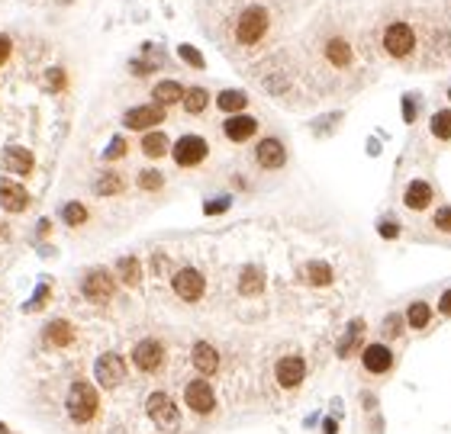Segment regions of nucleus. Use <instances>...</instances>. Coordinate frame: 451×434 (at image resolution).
Masks as SVG:
<instances>
[{"label": "nucleus", "mask_w": 451, "mask_h": 434, "mask_svg": "<svg viewBox=\"0 0 451 434\" xmlns=\"http://www.w3.org/2000/svg\"><path fill=\"white\" fill-rule=\"evenodd\" d=\"M217 106L223 113H229V116H232V113H242L245 106H248V97H245L242 91H223L217 97Z\"/></svg>", "instance_id": "nucleus-31"}, {"label": "nucleus", "mask_w": 451, "mask_h": 434, "mask_svg": "<svg viewBox=\"0 0 451 434\" xmlns=\"http://www.w3.org/2000/svg\"><path fill=\"white\" fill-rule=\"evenodd\" d=\"M178 55H181V62H187V65H190V68H197V71H200V68H207L203 55H200L194 46H187V42H184V46H178Z\"/></svg>", "instance_id": "nucleus-37"}, {"label": "nucleus", "mask_w": 451, "mask_h": 434, "mask_svg": "<svg viewBox=\"0 0 451 434\" xmlns=\"http://www.w3.org/2000/svg\"><path fill=\"white\" fill-rule=\"evenodd\" d=\"M184 402H187L190 412H197V415H210V412L217 408V396H213V389H210L207 379H190L187 386H184Z\"/></svg>", "instance_id": "nucleus-11"}, {"label": "nucleus", "mask_w": 451, "mask_h": 434, "mask_svg": "<svg viewBox=\"0 0 451 434\" xmlns=\"http://www.w3.org/2000/svg\"><path fill=\"white\" fill-rule=\"evenodd\" d=\"M158 65H151V62H129V71L136 74V77H145V74H151Z\"/></svg>", "instance_id": "nucleus-44"}, {"label": "nucleus", "mask_w": 451, "mask_h": 434, "mask_svg": "<svg viewBox=\"0 0 451 434\" xmlns=\"http://www.w3.org/2000/svg\"><path fill=\"white\" fill-rule=\"evenodd\" d=\"M361 338H365V319H351V322H348L345 338L338 341V357H351L355 348L361 344Z\"/></svg>", "instance_id": "nucleus-25"}, {"label": "nucleus", "mask_w": 451, "mask_h": 434, "mask_svg": "<svg viewBox=\"0 0 451 434\" xmlns=\"http://www.w3.org/2000/svg\"><path fill=\"white\" fill-rule=\"evenodd\" d=\"M126 190V177L116 174V171H104V174L94 180V194L97 196H116Z\"/></svg>", "instance_id": "nucleus-26"}, {"label": "nucleus", "mask_w": 451, "mask_h": 434, "mask_svg": "<svg viewBox=\"0 0 451 434\" xmlns=\"http://www.w3.org/2000/svg\"><path fill=\"white\" fill-rule=\"evenodd\" d=\"M429 322H432V309H429V303H423V299L409 303V309H406V325H409L413 332H423Z\"/></svg>", "instance_id": "nucleus-30"}, {"label": "nucleus", "mask_w": 451, "mask_h": 434, "mask_svg": "<svg viewBox=\"0 0 451 434\" xmlns=\"http://www.w3.org/2000/svg\"><path fill=\"white\" fill-rule=\"evenodd\" d=\"M7 238H10V225L0 219V241H7Z\"/></svg>", "instance_id": "nucleus-49"}, {"label": "nucleus", "mask_w": 451, "mask_h": 434, "mask_svg": "<svg viewBox=\"0 0 451 434\" xmlns=\"http://www.w3.org/2000/svg\"><path fill=\"white\" fill-rule=\"evenodd\" d=\"M3 164H7L10 174L29 177V174H33V167H36V158H33V151H29V148L10 145L7 151H3Z\"/></svg>", "instance_id": "nucleus-18"}, {"label": "nucleus", "mask_w": 451, "mask_h": 434, "mask_svg": "<svg viewBox=\"0 0 451 434\" xmlns=\"http://www.w3.org/2000/svg\"><path fill=\"white\" fill-rule=\"evenodd\" d=\"M332 267L326 264V261H310L306 267H303V280L310 283V287H329L332 283Z\"/></svg>", "instance_id": "nucleus-27"}, {"label": "nucleus", "mask_w": 451, "mask_h": 434, "mask_svg": "<svg viewBox=\"0 0 451 434\" xmlns=\"http://www.w3.org/2000/svg\"><path fill=\"white\" fill-rule=\"evenodd\" d=\"M435 229L439 232H451V206H442L439 213H435Z\"/></svg>", "instance_id": "nucleus-41"}, {"label": "nucleus", "mask_w": 451, "mask_h": 434, "mask_svg": "<svg viewBox=\"0 0 451 434\" xmlns=\"http://www.w3.org/2000/svg\"><path fill=\"white\" fill-rule=\"evenodd\" d=\"M29 190L17 180H10V177H0V209H7V213H26L29 209Z\"/></svg>", "instance_id": "nucleus-13"}, {"label": "nucleus", "mask_w": 451, "mask_h": 434, "mask_svg": "<svg viewBox=\"0 0 451 434\" xmlns=\"http://www.w3.org/2000/svg\"><path fill=\"white\" fill-rule=\"evenodd\" d=\"M432 200H435V194H432V187L425 184V180H409V184H406V190H403L406 209L423 213V209H429V206H432Z\"/></svg>", "instance_id": "nucleus-19"}, {"label": "nucleus", "mask_w": 451, "mask_h": 434, "mask_svg": "<svg viewBox=\"0 0 451 434\" xmlns=\"http://www.w3.org/2000/svg\"><path fill=\"white\" fill-rule=\"evenodd\" d=\"M229 206H232V196H217V200L203 203V213H207V216H219V213H226Z\"/></svg>", "instance_id": "nucleus-40"}, {"label": "nucleus", "mask_w": 451, "mask_h": 434, "mask_svg": "<svg viewBox=\"0 0 451 434\" xmlns=\"http://www.w3.org/2000/svg\"><path fill=\"white\" fill-rule=\"evenodd\" d=\"M132 364H136V370H142V373H158L161 364H165V344H161L158 338H142V341H136V348H132Z\"/></svg>", "instance_id": "nucleus-9"}, {"label": "nucleus", "mask_w": 451, "mask_h": 434, "mask_svg": "<svg viewBox=\"0 0 451 434\" xmlns=\"http://www.w3.org/2000/svg\"><path fill=\"white\" fill-rule=\"evenodd\" d=\"M68 415L71 422L77 425H91L97 418V408H100V396H97V389L87 383V379H75L71 389H68Z\"/></svg>", "instance_id": "nucleus-1"}, {"label": "nucleus", "mask_w": 451, "mask_h": 434, "mask_svg": "<svg viewBox=\"0 0 451 434\" xmlns=\"http://www.w3.org/2000/svg\"><path fill=\"white\" fill-rule=\"evenodd\" d=\"M161 122H165V106L158 103H142V106H129L122 113V126L132 132H151Z\"/></svg>", "instance_id": "nucleus-7"}, {"label": "nucleus", "mask_w": 451, "mask_h": 434, "mask_svg": "<svg viewBox=\"0 0 451 434\" xmlns=\"http://www.w3.org/2000/svg\"><path fill=\"white\" fill-rule=\"evenodd\" d=\"M126 151H129V142L122 135H113L110 145L104 148V161H120V158H126Z\"/></svg>", "instance_id": "nucleus-36"}, {"label": "nucleus", "mask_w": 451, "mask_h": 434, "mask_svg": "<svg viewBox=\"0 0 451 434\" xmlns=\"http://www.w3.org/2000/svg\"><path fill=\"white\" fill-rule=\"evenodd\" d=\"M448 100H451V87H448Z\"/></svg>", "instance_id": "nucleus-52"}, {"label": "nucleus", "mask_w": 451, "mask_h": 434, "mask_svg": "<svg viewBox=\"0 0 451 434\" xmlns=\"http://www.w3.org/2000/svg\"><path fill=\"white\" fill-rule=\"evenodd\" d=\"M126 373H129V367H126V357H122V354H100L94 364V379L104 389L120 386L122 379H126Z\"/></svg>", "instance_id": "nucleus-8"}, {"label": "nucleus", "mask_w": 451, "mask_h": 434, "mask_svg": "<svg viewBox=\"0 0 451 434\" xmlns=\"http://www.w3.org/2000/svg\"><path fill=\"white\" fill-rule=\"evenodd\" d=\"M322 434H338V428H335V422H326V431Z\"/></svg>", "instance_id": "nucleus-50"}, {"label": "nucleus", "mask_w": 451, "mask_h": 434, "mask_svg": "<svg viewBox=\"0 0 451 434\" xmlns=\"http://www.w3.org/2000/svg\"><path fill=\"white\" fill-rule=\"evenodd\" d=\"M116 277H120V283H126V287H139L142 283V261L132 258V254L120 258L116 261Z\"/></svg>", "instance_id": "nucleus-24"}, {"label": "nucleus", "mask_w": 451, "mask_h": 434, "mask_svg": "<svg viewBox=\"0 0 451 434\" xmlns=\"http://www.w3.org/2000/svg\"><path fill=\"white\" fill-rule=\"evenodd\" d=\"M48 296H52V287H48V283H39L36 296H33V299H29V303L23 305V309H26V312H39V309H42V305L48 303Z\"/></svg>", "instance_id": "nucleus-38"}, {"label": "nucleus", "mask_w": 451, "mask_h": 434, "mask_svg": "<svg viewBox=\"0 0 451 434\" xmlns=\"http://www.w3.org/2000/svg\"><path fill=\"white\" fill-rule=\"evenodd\" d=\"M113 293H116V277L107 267H91L81 277V296H84L87 303L104 305L113 299Z\"/></svg>", "instance_id": "nucleus-3"}, {"label": "nucleus", "mask_w": 451, "mask_h": 434, "mask_svg": "<svg viewBox=\"0 0 451 434\" xmlns=\"http://www.w3.org/2000/svg\"><path fill=\"white\" fill-rule=\"evenodd\" d=\"M181 103H184V113L200 116V113L210 106V91H207V87H187V91H184V97H181Z\"/></svg>", "instance_id": "nucleus-28"}, {"label": "nucleus", "mask_w": 451, "mask_h": 434, "mask_svg": "<svg viewBox=\"0 0 451 434\" xmlns=\"http://www.w3.org/2000/svg\"><path fill=\"white\" fill-rule=\"evenodd\" d=\"M361 364H365V370L374 373V377L390 373V367H394V351H390L387 344H367L365 351H361Z\"/></svg>", "instance_id": "nucleus-16"}, {"label": "nucleus", "mask_w": 451, "mask_h": 434, "mask_svg": "<svg viewBox=\"0 0 451 434\" xmlns=\"http://www.w3.org/2000/svg\"><path fill=\"white\" fill-rule=\"evenodd\" d=\"M48 232H52V222H48V219H39V238H46Z\"/></svg>", "instance_id": "nucleus-48"}, {"label": "nucleus", "mask_w": 451, "mask_h": 434, "mask_svg": "<svg viewBox=\"0 0 451 434\" xmlns=\"http://www.w3.org/2000/svg\"><path fill=\"white\" fill-rule=\"evenodd\" d=\"M184 84L174 81V77H165V81H158L155 87H151V103H158V106H174V103H181V97H184Z\"/></svg>", "instance_id": "nucleus-21"}, {"label": "nucleus", "mask_w": 451, "mask_h": 434, "mask_svg": "<svg viewBox=\"0 0 451 434\" xmlns=\"http://www.w3.org/2000/svg\"><path fill=\"white\" fill-rule=\"evenodd\" d=\"M168 270V258L165 254H151V274H165Z\"/></svg>", "instance_id": "nucleus-45"}, {"label": "nucleus", "mask_w": 451, "mask_h": 434, "mask_svg": "<svg viewBox=\"0 0 451 434\" xmlns=\"http://www.w3.org/2000/svg\"><path fill=\"white\" fill-rule=\"evenodd\" d=\"M255 161H258V167H264V171H277V167L287 164V148H284L281 139L268 135V139H261L258 148H255Z\"/></svg>", "instance_id": "nucleus-14"}, {"label": "nucleus", "mask_w": 451, "mask_h": 434, "mask_svg": "<svg viewBox=\"0 0 451 434\" xmlns=\"http://www.w3.org/2000/svg\"><path fill=\"white\" fill-rule=\"evenodd\" d=\"M190 361H194L200 377H213V373L219 370V351L207 341H197L194 344V351H190Z\"/></svg>", "instance_id": "nucleus-20"}, {"label": "nucleus", "mask_w": 451, "mask_h": 434, "mask_svg": "<svg viewBox=\"0 0 451 434\" xmlns=\"http://www.w3.org/2000/svg\"><path fill=\"white\" fill-rule=\"evenodd\" d=\"M377 232H380L384 238H396V235H400V225H396L394 219H380V225H377Z\"/></svg>", "instance_id": "nucleus-43"}, {"label": "nucleus", "mask_w": 451, "mask_h": 434, "mask_svg": "<svg viewBox=\"0 0 451 434\" xmlns=\"http://www.w3.org/2000/svg\"><path fill=\"white\" fill-rule=\"evenodd\" d=\"M384 334L387 338H400L403 334V315H396V312H390L384 319Z\"/></svg>", "instance_id": "nucleus-39"}, {"label": "nucleus", "mask_w": 451, "mask_h": 434, "mask_svg": "<svg viewBox=\"0 0 451 434\" xmlns=\"http://www.w3.org/2000/svg\"><path fill=\"white\" fill-rule=\"evenodd\" d=\"M416 46V32L409 23H390L384 29V52L390 58H406Z\"/></svg>", "instance_id": "nucleus-10"}, {"label": "nucleus", "mask_w": 451, "mask_h": 434, "mask_svg": "<svg viewBox=\"0 0 451 434\" xmlns=\"http://www.w3.org/2000/svg\"><path fill=\"white\" fill-rule=\"evenodd\" d=\"M171 151V142L165 132H145L142 135V155L145 158H165Z\"/></svg>", "instance_id": "nucleus-29"}, {"label": "nucleus", "mask_w": 451, "mask_h": 434, "mask_svg": "<svg viewBox=\"0 0 451 434\" xmlns=\"http://www.w3.org/2000/svg\"><path fill=\"white\" fill-rule=\"evenodd\" d=\"M171 290L184 303H200L203 293H207V280H203V274L197 267H181L171 274Z\"/></svg>", "instance_id": "nucleus-6"}, {"label": "nucleus", "mask_w": 451, "mask_h": 434, "mask_svg": "<svg viewBox=\"0 0 451 434\" xmlns=\"http://www.w3.org/2000/svg\"><path fill=\"white\" fill-rule=\"evenodd\" d=\"M136 184H139V190H145V194H155V190L165 187V174H161L158 167H145V171H139Z\"/></svg>", "instance_id": "nucleus-33"}, {"label": "nucleus", "mask_w": 451, "mask_h": 434, "mask_svg": "<svg viewBox=\"0 0 451 434\" xmlns=\"http://www.w3.org/2000/svg\"><path fill=\"white\" fill-rule=\"evenodd\" d=\"M3 434H7V431H3Z\"/></svg>", "instance_id": "nucleus-53"}, {"label": "nucleus", "mask_w": 451, "mask_h": 434, "mask_svg": "<svg viewBox=\"0 0 451 434\" xmlns=\"http://www.w3.org/2000/svg\"><path fill=\"white\" fill-rule=\"evenodd\" d=\"M207 155H210L207 139H203V135H194V132L181 135V139L171 145V158H174L178 167H197L207 161Z\"/></svg>", "instance_id": "nucleus-5"}, {"label": "nucleus", "mask_w": 451, "mask_h": 434, "mask_svg": "<svg viewBox=\"0 0 451 434\" xmlns=\"http://www.w3.org/2000/svg\"><path fill=\"white\" fill-rule=\"evenodd\" d=\"M264 290V270L255 264H245L239 274V293L242 296H258Z\"/></svg>", "instance_id": "nucleus-23"}, {"label": "nucleus", "mask_w": 451, "mask_h": 434, "mask_svg": "<svg viewBox=\"0 0 451 434\" xmlns=\"http://www.w3.org/2000/svg\"><path fill=\"white\" fill-rule=\"evenodd\" d=\"M62 222H65L68 229H77V225H84L87 222V206L71 200V203L62 206Z\"/></svg>", "instance_id": "nucleus-32"}, {"label": "nucleus", "mask_w": 451, "mask_h": 434, "mask_svg": "<svg viewBox=\"0 0 451 434\" xmlns=\"http://www.w3.org/2000/svg\"><path fill=\"white\" fill-rule=\"evenodd\" d=\"M255 132H258V120L248 116V113H232V116L223 122V135L229 142H248Z\"/></svg>", "instance_id": "nucleus-17"}, {"label": "nucleus", "mask_w": 451, "mask_h": 434, "mask_svg": "<svg viewBox=\"0 0 451 434\" xmlns=\"http://www.w3.org/2000/svg\"><path fill=\"white\" fill-rule=\"evenodd\" d=\"M268 29H271V17H268V10L264 7H245L235 19V42L245 48L258 46L264 36H268Z\"/></svg>", "instance_id": "nucleus-2"}, {"label": "nucleus", "mask_w": 451, "mask_h": 434, "mask_svg": "<svg viewBox=\"0 0 451 434\" xmlns=\"http://www.w3.org/2000/svg\"><path fill=\"white\" fill-rule=\"evenodd\" d=\"M403 120L406 122L416 120V103H413V97H403Z\"/></svg>", "instance_id": "nucleus-46"}, {"label": "nucleus", "mask_w": 451, "mask_h": 434, "mask_svg": "<svg viewBox=\"0 0 451 434\" xmlns=\"http://www.w3.org/2000/svg\"><path fill=\"white\" fill-rule=\"evenodd\" d=\"M10 55H13V39L7 32H0V65H7Z\"/></svg>", "instance_id": "nucleus-42"}, {"label": "nucleus", "mask_w": 451, "mask_h": 434, "mask_svg": "<svg viewBox=\"0 0 451 434\" xmlns=\"http://www.w3.org/2000/svg\"><path fill=\"white\" fill-rule=\"evenodd\" d=\"M432 135L442 142L451 139V110H439L432 116Z\"/></svg>", "instance_id": "nucleus-34"}, {"label": "nucleus", "mask_w": 451, "mask_h": 434, "mask_svg": "<svg viewBox=\"0 0 451 434\" xmlns=\"http://www.w3.org/2000/svg\"><path fill=\"white\" fill-rule=\"evenodd\" d=\"M145 412H149V418L161 428V431H178L181 408H178V402H174L168 393H161V389H158V393H151V396L145 399Z\"/></svg>", "instance_id": "nucleus-4"}, {"label": "nucleus", "mask_w": 451, "mask_h": 434, "mask_svg": "<svg viewBox=\"0 0 451 434\" xmlns=\"http://www.w3.org/2000/svg\"><path fill=\"white\" fill-rule=\"evenodd\" d=\"M77 338L75 325L68 322V319H52V322H46V328H42V341H46V348H71Z\"/></svg>", "instance_id": "nucleus-15"}, {"label": "nucleus", "mask_w": 451, "mask_h": 434, "mask_svg": "<svg viewBox=\"0 0 451 434\" xmlns=\"http://www.w3.org/2000/svg\"><path fill=\"white\" fill-rule=\"evenodd\" d=\"M46 87L52 93H62L68 87V71L65 68H48L46 71Z\"/></svg>", "instance_id": "nucleus-35"}, {"label": "nucleus", "mask_w": 451, "mask_h": 434, "mask_svg": "<svg viewBox=\"0 0 451 434\" xmlns=\"http://www.w3.org/2000/svg\"><path fill=\"white\" fill-rule=\"evenodd\" d=\"M439 312L442 315H451V287L442 293V299H439Z\"/></svg>", "instance_id": "nucleus-47"}, {"label": "nucleus", "mask_w": 451, "mask_h": 434, "mask_svg": "<svg viewBox=\"0 0 451 434\" xmlns=\"http://www.w3.org/2000/svg\"><path fill=\"white\" fill-rule=\"evenodd\" d=\"M274 377H277V383H281L284 389H297L303 379H306V361H303L300 354H287V357L277 361Z\"/></svg>", "instance_id": "nucleus-12"}, {"label": "nucleus", "mask_w": 451, "mask_h": 434, "mask_svg": "<svg viewBox=\"0 0 451 434\" xmlns=\"http://www.w3.org/2000/svg\"><path fill=\"white\" fill-rule=\"evenodd\" d=\"M3 431H7V425H0V434H3Z\"/></svg>", "instance_id": "nucleus-51"}, {"label": "nucleus", "mask_w": 451, "mask_h": 434, "mask_svg": "<svg viewBox=\"0 0 451 434\" xmlns=\"http://www.w3.org/2000/svg\"><path fill=\"white\" fill-rule=\"evenodd\" d=\"M322 55H326V62H329V65H335V68H348L351 62H355V52H351V46H348L342 36L329 39V42H326V48H322Z\"/></svg>", "instance_id": "nucleus-22"}]
</instances>
